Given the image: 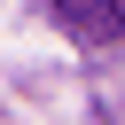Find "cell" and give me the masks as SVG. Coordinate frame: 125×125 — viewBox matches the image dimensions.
<instances>
[{
    "mask_svg": "<svg viewBox=\"0 0 125 125\" xmlns=\"http://www.w3.org/2000/svg\"><path fill=\"white\" fill-rule=\"evenodd\" d=\"M70 39H117L125 31V0H55Z\"/></svg>",
    "mask_w": 125,
    "mask_h": 125,
    "instance_id": "cell-1",
    "label": "cell"
}]
</instances>
